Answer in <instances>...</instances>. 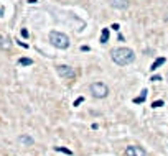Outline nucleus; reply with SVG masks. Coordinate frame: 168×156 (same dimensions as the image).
I'll return each instance as SVG.
<instances>
[{"label":"nucleus","instance_id":"obj_11","mask_svg":"<svg viewBox=\"0 0 168 156\" xmlns=\"http://www.w3.org/2000/svg\"><path fill=\"white\" fill-rule=\"evenodd\" d=\"M18 64L20 66H31L33 61H31L30 58H20V59H18Z\"/></svg>","mask_w":168,"mask_h":156},{"label":"nucleus","instance_id":"obj_6","mask_svg":"<svg viewBox=\"0 0 168 156\" xmlns=\"http://www.w3.org/2000/svg\"><path fill=\"white\" fill-rule=\"evenodd\" d=\"M111 5L119 10H125L129 8V0H111Z\"/></svg>","mask_w":168,"mask_h":156},{"label":"nucleus","instance_id":"obj_7","mask_svg":"<svg viewBox=\"0 0 168 156\" xmlns=\"http://www.w3.org/2000/svg\"><path fill=\"white\" fill-rule=\"evenodd\" d=\"M0 48L5 49V51H8L12 48V41L8 40L7 36H3V35H0Z\"/></svg>","mask_w":168,"mask_h":156},{"label":"nucleus","instance_id":"obj_1","mask_svg":"<svg viewBox=\"0 0 168 156\" xmlns=\"http://www.w3.org/2000/svg\"><path fill=\"white\" fill-rule=\"evenodd\" d=\"M111 58L115 64L127 66V64H130V63H133L135 53H133L132 49H129V48H117V49H114L111 53Z\"/></svg>","mask_w":168,"mask_h":156},{"label":"nucleus","instance_id":"obj_10","mask_svg":"<svg viewBox=\"0 0 168 156\" xmlns=\"http://www.w3.org/2000/svg\"><path fill=\"white\" fill-rule=\"evenodd\" d=\"M109 41V28H104L101 33V43H107Z\"/></svg>","mask_w":168,"mask_h":156},{"label":"nucleus","instance_id":"obj_17","mask_svg":"<svg viewBox=\"0 0 168 156\" xmlns=\"http://www.w3.org/2000/svg\"><path fill=\"white\" fill-rule=\"evenodd\" d=\"M81 102H82V99H77V100L74 102V107H76V105H79V104H81Z\"/></svg>","mask_w":168,"mask_h":156},{"label":"nucleus","instance_id":"obj_12","mask_svg":"<svg viewBox=\"0 0 168 156\" xmlns=\"http://www.w3.org/2000/svg\"><path fill=\"white\" fill-rule=\"evenodd\" d=\"M145 99H147V91H142V96L140 97H137V99H133V102H135V104H140V102H145Z\"/></svg>","mask_w":168,"mask_h":156},{"label":"nucleus","instance_id":"obj_16","mask_svg":"<svg viewBox=\"0 0 168 156\" xmlns=\"http://www.w3.org/2000/svg\"><path fill=\"white\" fill-rule=\"evenodd\" d=\"M160 79H162L160 76H153V77H152V79H150V81H153V82H155V81H160Z\"/></svg>","mask_w":168,"mask_h":156},{"label":"nucleus","instance_id":"obj_8","mask_svg":"<svg viewBox=\"0 0 168 156\" xmlns=\"http://www.w3.org/2000/svg\"><path fill=\"white\" fill-rule=\"evenodd\" d=\"M18 140H20V143H23V145H26V146H31V145H33V138H31V136H28V135H21Z\"/></svg>","mask_w":168,"mask_h":156},{"label":"nucleus","instance_id":"obj_9","mask_svg":"<svg viewBox=\"0 0 168 156\" xmlns=\"http://www.w3.org/2000/svg\"><path fill=\"white\" fill-rule=\"evenodd\" d=\"M165 61H167V59H165V58H158V59L155 61V63H153L152 66H150V69H152V71L158 69V67H160V66H162V64H165Z\"/></svg>","mask_w":168,"mask_h":156},{"label":"nucleus","instance_id":"obj_2","mask_svg":"<svg viewBox=\"0 0 168 156\" xmlns=\"http://www.w3.org/2000/svg\"><path fill=\"white\" fill-rule=\"evenodd\" d=\"M50 43L58 49H66L69 46V38L61 31H50Z\"/></svg>","mask_w":168,"mask_h":156},{"label":"nucleus","instance_id":"obj_4","mask_svg":"<svg viewBox=\"0 0 168 156\" xmlns=\"http://www.w3.org/2000/svg\"><path fill=\"white\" fill-rule=\"evenodd\" d=\"M56 72L61 76L63 79H74L76 77V71L69 67L66 64H61V66H56Z\"/></svg>","mask_w":168,"mask_h":156},{"label":"nucleus","instance_id":"obj_18","mask_svg":"<svg viewBox=\"0 0 168 156\" xmlns=\"http://www.w3.org/2000/svg\"><path fill=\"white\" fill-rule=\"evenodd\" d=\"M0 16H2V8H0Z\"/></svg>","mask_w":168,"mask_h":156},{"label":"nucleus","instance_id":"obj_13","mask_svg":"<svg viewBox=\"0 0 168 156\" xmlns=\"http://www.w3.org/2000/svg\"><path fill=\"white\" fill-rule=\"evenodd\" d=\"M55 150H56V151H59V153H66V155H73V151H71V150H66V148H59V146H56Z\"/></svg>","mask_w":168,"mask_h":156},{"label":"nucleus","instance_id":"obj_14","mask_svg":"<svg viewBox=\"0 0 168 156\" xmlns=\"http://www.w3.org/2000/svg\"><path fill=\"white\" fill-rule=\"evenodd\" d=\"M162 105H163V100H157V102H153L152 104L153 109H155V107H162Z\"/></svg>","mask_w":168,"mask_h":156},{"label":"nucleus","instance_id":"obj_3","mask_svg":"<svg viewBox=\"0 0 168 156\" xmlns=\"http://www.w3.org/2000/svg\"><path fill=\"white\" fill-rule=\"evenodd\" d=\"M91 94L96 97V99H104V97H107V94H109V87H107L104 82H92Z\"/></svg>","mask_w":168,"mask_h":156},{"label":"nucleus","instance_id":"obj_15","mask_svg":"<svg viewBox=\"0 0 168 156\" xmlns=\"http://www.w3.org/2000/svg\"><path fill=\"white\" fill-rule=\"evenodd\" d=\"M21 36H23V38H28V31H26L25 28H23V30H21Z\"/></svg>","mask_w":168,"mask_h":156},{"label":"nucleus","instance_id":"obj_5","mask_svg":"<svg viewBox=\"0 0 168 156\" xmlns=\"http://www.w3.org/2000/svg\"><path fill=\"white\" fill-rule=\"evenodd\" d=\"M125 155L127 156H147L145 150L142 146H137V145H130L125 148Z\"/></svg>","mask_w":168,"mask_h":156}]
</instances>
